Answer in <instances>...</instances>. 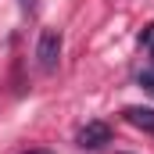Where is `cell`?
I'll use <instances>...</instances> for the list:
<instances>
[{
    "mask_svg": "<svg viewBox=\"0 0 154 154\" xmlns=\"http://www.w3.org/2000/svg\"><path fill=\"white\" fill-rule=\"evenodd\" d=\"M75 143L82 151H100V147H108V143H111V125H108V122H86V125L79 129Z\"/></svg>",
    "mask_w": 154,
    "mask_h": 154,
    "instance_id": "2",
    "label": "cell"
},
{
    "mask_svg": "<svg viewBox=\"0 0 154 154\" xmlns=\"http://www.w3.org/2000/svg\"><path fill=\"white\" fill-rule=\"evenodd\" d=\"M136 82H140V86H143V90L154 97V65H151V68H143V72L136 75Z\"/></svg>",
    "mask_w": 154,
    "mask_h": 154,
    "instance_id": "4",
    "label": "cell"
},
{
    "mask_svg": "<svg viewBox=\"0 0 154 154\" xmlns=\"http://www.w3.org/2000/svg\"><path fill=\"white\" fill-rule=\"evenodd\" d=\"M36 65L39 72H57V65H61V32L57 29H43L39 32V43H36Z\"/></svg>",
    "mask_w": 154,
    "mask_h": 154,
    "instance_id": "1",
    "label": "cell"
},
{
    "mask_svg": "<svg viewBox=\"0 0 154 154\" xmlns=\"http://www.w3.org/2000/svg\"><path fill=\"white\" fill-rule=\"evenodd\" d=\"M147 47H151V57H154V36H151V43H147Z\"/></svg>",
    "mask_w": 154,
    "mask_h": 154,
    "instance_id": "6",
    "label": "cell"
},
{
    "mask_svg": "<svg viewBox=\"0 0 154 154\" xmlns=\"http://www.w3.org/2000/svg\"><path fill=\"white\" fill-rule=\"evenodd\" d=\"M125 122L154 136V108H125Z\"/></svg>",
    "mask_w": 154,
    "mask_h": 154,
    "instance_id": "3",
    "label": "cell"
},
{
    "mask_svg": "<svg viewBox=\"0 0 154 154\" xmlns=\"http://www.w3.org/2000/svg\"><path fill=\"white\" fill-rule=\"evenodd\" d=\"M18 7H22V14H32L36 11V0H18Z\"/></svg>",
    "mask_w": 154,
    "mask_h": 154,
    "instance_id": "5",
    "label": "cell"
},
{
    "mask_svg": "<svg viewBox=\"0 0 154 154\" xmlns=\"http://www.w3.org/2000/svg\"><path fill=\"white\" fill-rule=\"evenodd\" d=\"M29 154H47V151H29Z\"/></svg>",
    "mask_w": 154,
    "mask_h": 154,
    "instance_id": "7",
    "label": "cell"
}]
</instances>
